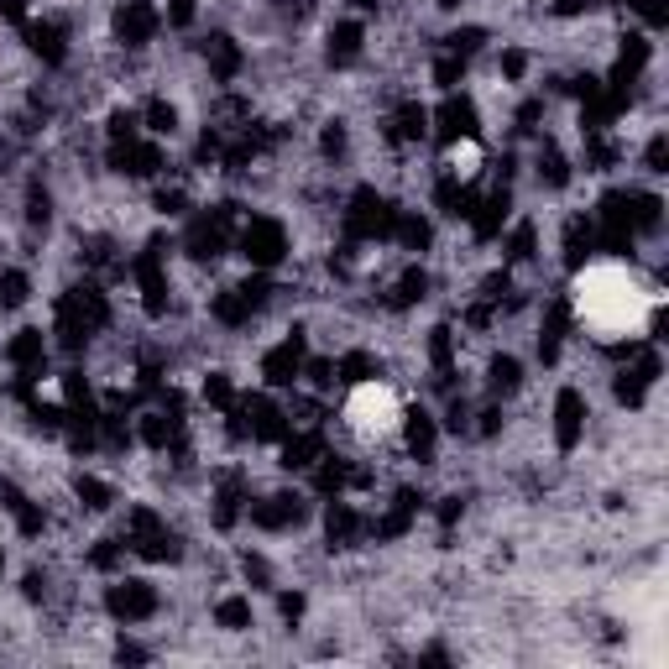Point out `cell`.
Masks as SVG:
<instances>
[{
  "instance_id": "cell-1",
  "label": "cell",
  "mask_w": 669,
  "mask_h": 669,
  "mask_svg": "<svg viewBox=\"0 0 669 669\" xmlns=\"http://www.w3.org/2000/svg\"><path fill=\"white\" fill-rule=\"evenodd\" d=\"M575 309L581 325L596 340H622V335H643L659 314V293L628 278L622 267H591L575 283Z\"/></svg>"
},
{
  "instance_id": "cell-2",
  "label": "cell",
  "mask_w": 669,
  "mask_h": 669,
  "mask_svg": "<svg viewBox=\"0 0 669 669\" xmlns=\"http://www.w3.org/2000/svg\"><path fill=\"white\" fill-rule=\"evenodd\" d=\"M345 424H351L356 440L377 445V440H392V434H398L403 408H398V398H392V387L366 382V387L351 392V403H345Z\"/></svg>"
},
{
  "instance_id": "cell-3",
  "label": "cell",
  "mask_w": 669,
  "mask_h": 669,
  "mask_svg": "<svg viewBox=\"0 0 669 669\" xmlns=\"http://www.w3.org/2000/svg\"><path fill=\"white\" fill-rule=\"evenodd\" d=\"M492 387L513 392L518 387V361H492Z\"/></svg>"
}]
</instances>
